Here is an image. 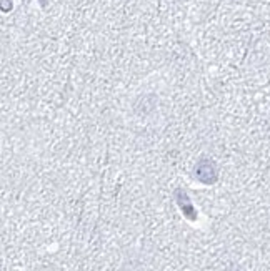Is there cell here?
I'll list each match as a JSON object with an SVG mask.
<instances>
[{
  "label": "cell",
  "mask_w": 270,
  "mask_h": 271,
  "mask_svg": "<svg viewBox=\"0 0 270 271\" xmlns=\"http://www.w3.org/2000/svg\"><path fill=\"white\" fill-rule=\"evenodd\" d=\"M195 175L197 178L203 183H212L215 178H217V173H215V166L210 160H202L199 161V165L195 168Z\"/></svg>",
  "instance_id": "obj_1"
}]
</instances>
